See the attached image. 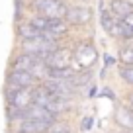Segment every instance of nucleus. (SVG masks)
I'll return each instance as SVG.
<instances>
[{
	"instance_id": "nucleus-16",
	"label": "nucleus",
	"mask_w": 133,
	"mask_h": 133,
	"mask_svg": "<svg viewBox=\"0 0 133 133\" xmlns=\"http://www.w3.org/2000/svg\"><path fill=\"white\" fill-rule=\"evenodd\" d=\"M119 76L123 82H127L129 86H133V66H121L119 69Z\"/></svg>"
},
{
	"instance_id": "nucleus-13",
	"label": "nucleus",
	"mask_w": 133,
	"mask_h": 133,
	"mask_svg": "<svg viewBox=\"0 0 133 133\" xmlns=\"http://www.w3.org/2000/svg\"><path fill=\"white\" fill-rule=\"evenodd\" d=\"M16 33H18V39H31V37H35V35H39V29H35L31 24H29L28 20H20L18 22V25H16Z\"/></svg>"
},
{
	"instance_id": "nucleus-21",
	"label": "nucleus",
	"mask_w": 133,
	"mask_h": 133,
	"mask_svg": "<svg viewBox=\"0 0 133 133\" xmlns=\"http://www.w3.org/2000/svg\"><path fill=\"white\" fill-rule=\"evenodd\" d=\"M65 133H71V131H65Z\"/></svg>"
},
{
	"instance_id": "nucleus-20",
	"label": "nucleus",
	"mask_w": 133,
	"mask_h": 133,
	"mask_svg": "<svg viewBox=\"0 0 133 133\" xmlns=\"http://www.w3.org/2000/svg\"><path fill=\"white\" fill-rule=\"evenodd\" d=\"M129 4H131V6H133V0H129Z\"/></svg>"
},
{
	"instance_id": "nucleus-10",
	"label": "nucleus",
	"mask_w": 133,
	"mask_h": 133,
	"mask_svg": "<svg viewBox=\"0 0 133 133\" xmlns=\"http://www.w3.org/2000/svg\"><path fill=\"white\" fill-rule=\"evenodd\" d=\"M69 31H71V25H69V22H66L65 18H59V20H47L45 33H49L51 37L61 39V37H65Z\"/></svg>"
},
{
	"instance_id": "nucleus-17",
	"label": "nucleus",
	"mask_w": 133,
	"mask_h": 133,
	"mask_svg": "<svg viewBox=\"0 0 133 133\" xmlns=\"http://www.w3.org/2000/svg\"><path fill=\"white\" fill-rule=\"evenodd\" d=\"M65 131H71L66 123H61V121H53L49 127L45 129V133H65Z\"/></svg>"
},
{
	"instance_id": "nucleus-9",
	"label": "nucleus",
	"mask_w": 133,
	"mask_h": 133,
	"mask_svg": "<svg viewBox=\"0 0 133 133\" xmlns=\"http://www.w3.org/2000/svg\"><path fill=\"white\" fill-rule=\"evenodd\" d=\"M41 61V59L33 57V55H28V53H18L16 57L12 59L10 63V71H25V72H31V69L35 66V63Z\"/></svg>"
},
{
	"instance_id": "nucleus-5",
	"label": "nucleus",
	"mask_w": 133,
	"mask_h": 133,
	"mask_svg": "<svg viewBox=\"0 0 133 133\" xmlns=\"http://www.w3.org/2000/svg\"><path fill=\"white\" fill-rule=\"evenodd\" d=\"M8 108L24 112L31 106V88H8L6 90Z\"/></svg>"
},
{
	"instance_id": "nucleus-6",
	"label": "nucleus",
	"mask_w": 133,
	"mask_h": 133,
	"mask_svg": "<svg viewBox=\"0 0 133 133\" xmlns=\"http://www.w3.org/2000/svg\"><path fill=\"white\" fill-rule=\"evenodd\" d=\"M65 20L69 22V25H75V28H80V25L90 24L92 20V10L88 6H69L65 14Z\"/></svg>"
},
{
	"instance_id": "nucleus-11",
	"label": "nucleus",
	"mask_w": 133,
	"mask_h": 133,
	"mask_svg": "<svg viewBox=\"0 0 133 133\" xmlns=\"http://www.w3.org/2000/svg\"><path fill=\"white\" fill-rule=\"evenodd\" d=\"M49 127L43 121H35V119H28V117H22L20 123H18V133H45V129Z\"/></svg>"
},
{
	"instance_id": "nucleus-3",
	"label": "nucleus",
	"mask_w": 133,
	"mask_h": 133,
	"mask_svg": "<svg viewBox=\"0 0 133 133\" xmlns=\"http://www.w3.org/2000/svg\"><path fill=\"white\" fill-rule=\"evenodd\" d=\"M100 24L104 28V31L110 33L112 37L121 39V41H131L133 39V29L127 28L119 18L112 16L108 10H102V14H100Z\"/></svg>"
},
{
	"instance_id": "nucleus-7",
	"label": "nucleus",
	"mask_w": 133,
	"mask_h": 133,
	"mask_svg": "<svg viewBox=\"0 0 133 133\" xmlns=\"http://www.w3.org/2000/svg\"><path fill=\"white\" fill-rule=\"evenodd\" d=\"M35 76L25 71H10L6 76V88H33L35 86Z\"/></svg>"
},
{
	"instance_id": "nucleus-12",
	"label": "nucleus",
	"mask_w": 133,
	"mask_h": 133,
	"mask_svg": "<svg viewBox=\"0 0 133 133\" xmlns=\"http://www.w3.org/2000/svg\"><path fill=\"white\" fill-rule=\"evenodd\" d=\"M133 10V6L129 4V0H110L108 12L116 18H123L125 14H129Z\"/></svg>"
},
{
	"instance_id": "nucleus-19",
	"label": "nucleus",
	"mask_w": 133,
	"mask_h": 133,
	"mask_svg": "<svg viewBox=\"0 0 133 133\" xmlns=\"http://www.w3.org/2000/svg\"><path fill=\"white\" fill-rule=\"evenodd\" d=\"M90 123H92V119L88 117V119H84V123H82V129L86 131V129H90Z\"/></svg>"
},
{
	"instance_id": "nucleus-8",
	"label": "nucleus",
	"mask_w": 133,
	"mask_h": 133,
	"mask_svg": "<svg viewBox=\"0 0 133 133\" xmlns=\"http://www.w3.org/2000/svg\"><path fill=\"white\" fill-rule=\"evenodd\" d=\"M24 117L35 119V121H43V123H47V125L57 121V116H55V114H51L49 110L43 108V106H35V104H31L28 110H24Z\"/></svg>"
},
{
	"instance_id": "nucleus-18",
	"label": "nucleus",
	"mask_w": 133,
	"mask_h": 133,
	"mask_svg": "<svg viewBox=\"0 0 133 133\" xmlns=\"http://www.w3.org/2000/svg\"><path fill=\"white\" fill-rule=\"evenodd\" d=\"M119 20L123 22V24L127 25V28H131V29H133V10H131V12H129V14H125L123 18H119Z\"/></svg>"
},
{
	"instance_id": "nucleus-15",
	"label": "nucleus",
	"mask_w": 133,
	"mask_h": 133,
	"mask_svg": "<svg viewBox=\"0 0 133 133\" xmlns=\"http://www.w3.org/2000/svg\"><path fill=\"white\" fill-rule=\"evenodd\" d=\"M117 59L123 66H133V43H125L117 51Z\"/></svg>"
},
{
	"instance_id": "nucleus-14",
	"label": "nucleus",
	"mask_w": 133,
	"mask_h": 133,
	"mask_svg": "<svg viewBox=\"0 0 133 133\" xmlns=\"http://www.w3.org/2000/svg\"><path fill=\"white\" fill-rule=\"evenodd\" d=\"M116 121L119 123V127L133 131V112L129 108H119L117 110L116 112Z\"/></svg>"
},
{
	"instance_id": "nucleus-2",
	"label": "nucleus",
	"mask_w": 133,
	"mask_h": 133,
	"mask_svg": "<svg viewBox=\"0 0 133 133\" xmlns=\"http://www.w3.org/2000/svg\"><path fill=\"white\" fill-rule=\"evenodd\" d=\"M29 8L33 14L45 20H59V18H65L69 6L65 4V0H31Z\"/></svg>"
},
{
	"instance_id": "nucleus-4",
	"label": "nucleus",
	"mask_w": 133,
	"mask_h": 133,
	"mask_svg": "<svg viewBox=\"0 0 133 133\" xmlns=\"http://www.w3.org/2000/svg\"><path fill=\"white\" fill-rule=\"evenodd\" d=\"M43 65L47 69H69L72 65V49L59 45L57 49H53L51 53L45 55Z\"/></svg>"
},
{
	"instance_id": "nucleus-1",
	"label": "nucleus",
	"mask_w": 133,
	"mask_h": 133,
	"mask_svg": "<svg viewBox=\"0 0 133 133\" xmlns=\"http://www.w3.org/2000/svg\"><path fill=\"white\" fill-rule=\"evenodd\" d=\"M98 63V49L92 41H78L72 47V65L71 69L75 72L88 71Z\"/></svg>"
}]
</instances>
